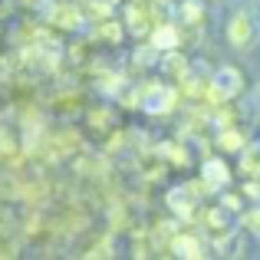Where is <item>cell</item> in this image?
I'll list each match as a JSON object with an SVG mask.
<instances>
[{
  "mask_svg": "<svg viewBox=\"0 0 260 260\" xmlns=\"http://www.w3.org/2000/svg\"><path fill=\"white\" fill-rule=\"evenodd\" d=\"M224 37H228V43L234 46L237 53H247L254 50V43L260 40V23L257 17L250 10H234L228 20V30H224Z\"/></svg>",
  "mask_w": 260,
  "mask_h": 260,
  "instance_id": "6da1fadb",
  "label": "cell"
},
{
  "mask_svg": "<svg viewBox=\"0 0 260 260\" xmlns=\"http://www.w3.org/2000/svg\"><path fill=\"white\" fill-rule=\"evenodd\" d=\"M125 26L132 30V37L148 40V37H152V30H155L152 7H145V0H132V4L125 7Z\"/></svg>",
  "mask_w": 260,
  "mask_h": 260,
  "instance_id": "7a4b0ae2",
  "label": "cell"
},
{
  "mask_svg": "<svg viewBox=\"0 0 260 260\" xmlns=\"http://www.w3.org/2000/svg\"><path fill=\"white\" fill-rule=\"evenodd\" d=\"M168 208H172V214L178 217V221H191L198 211V198L188 191V184H181V188H172L168 191Z\"/></svg>",
  "mask_w": 260,
  "mask_h": 260,
  "instance_id": "3957f363",
  "label": "cell"
},
{
  "mask_svg": "<svg viewBox=\"0 0 260 260\" xmlns=\"http://www.w3.org/2000/svg\"><path fill=\"white\" fill-rule=\"evenodd\" d=\"M46 17H50V23L56 26V30H79V26L86 23V13L73 4H53V10L46 13Z\"/></svg>",
  "mask_w": 260,
  "mask_h": 260,
  "instance_id": "277c9868",
  "label": "cell"
},
{
  "mask_svg": "<svg viewBox=\"0 0 260 260\" xmlns=\"http://www.w3.org/2000/svg\"><path fill=\"white\" fill-rule=\"evenodd\" d=\"M148 43L155 46L158 53H168V50H178V46L184 43V33L178 30L175 23H155V30H152V37H148Z\"/></svg>",
  "mask_w": 260,
  "mask_h": 260,
  "instance_id": "5b68a950",
  "label": "cell"
},
{
  "mask_svg": "<svg viewBox=\"0 0 260 260\" xmlns=\"http://www.w3.org/2000/svg\"><path fill=\"white\" fill-rule=\"evenodd\" d=\"M201 178H204V184L211 188V194H214V191H224L231 184V168L224 165L221 158H208L201 165Z\"/></svg>",
  "mask_w": 260,
  "mask_h": 260,
  "instance_id": "8992f818",
  "label": "cell"
},
{
  "mask_svg": "<svg viewBox=\"0 0 260 260\" xmlns=\"http://www.w3.org/2000/svg\"><path fill=\"white\" fill-rule=\"evenodd\" d=\"M172 254L188 257V260H201V257H208V250H204V244L194 234H175L172 237Z\"/></svg>",
  "mask_w": 260,
  "mask_h": 260,
  "instance_id": "52a82bcc",
  "label": "cell"
},
{
  "mask_svg": "<svg viewBox=\"0 0 260 260\" xmlns=\"http://www.w3.org/2000/svg\"><path fill=\"white\" fill-rule=\"evenodd\" d=\"M244 145H247V132H244V128H237V125L217 128V148H221V152H231V155H237Z\"/></svg>",
  "mask_w": 260,
  "mask_h": 260,
  "instance_id": "ba28073f",
  "label": "cell"
},
{
  "mask_svg": "<svg viewBox=\"0 0 260 260\" xmlns=\"http://www.w3.org/2000/svg\"><path fill=\"white\" fill-rule=\"evenodd\" d=\"M237 172L244 178H260V145H244L237 152Z\"/></svg>",
  "mask_w": 260,
  "mask_h": 260,
  "instance_id": "9c48e42d",
  "label": "cell"
},
{
  "mask_svg": "<svg viewBox=\"0 0 260 260\" xmlns=\"http://www.w3.org/2000/svg\"><path fill=\"white\" fill-rule=\"evenodd\" d=\"M184 26H204V4L201 0H181Z\"/></svg>",
  "mask_w": 260,
  "mask_h": 260,
  "instance_id": "30bf717a",
  "label": "cell"
},
{
  "mask_svg": "<svg viewBox=\"0 0 260 260\" xmlns=\"http://www.w3.org/2000/svg\"><path fill=\"white\" fill-rule=\"evenodd\" d=\"M99 37L106 40V43L115 46V43H122V37H125V26H122L119 20L109 17V20H102V23H99Z\"/></svg>",
  "mask_w": 260,
  "mask_h": 260,
  "instance_id": "8fae6325",
  "label": "cell"
},
{
  "mask_svg": "<svg viewBox=\"0 0 260 260\" xmlns=\"http://www.w3.org/2000/svg\"><path fill=\"white\" fill-rule=\"evenodd\" d=\"M165 70L172 73V76H188V59L181 56V46H178V50H168L165 53Z\"/></svg>",
  "mask_w": 260,
  "mask_h": 260,
  "instance_id": "7c38bea8",
  "label": "cell"
},
{
  "mask_svg": "<svg viewBox=\"0 0 260 260\" xmlns=\"http://www.w3.org/2000/svg\"><path fill=\"white\" fill-rule=\"evenodd\" d=\"M89 125L92 128H109L112 125V112H109V109H92V112H89Z\"/></svg>",
  "mask_w": 260,
  "mask_h": 260,
  "instance_id": "4fadbf2b",
  "label": "cell"
},
{
  "mask_svg": "<svg viewBox=\"0 0 260 260\" xmlns=\"http://www.w3.org/2000/svg\"><path fill=\"white\" fill-rule=\"evenodd\" d=\"M89 7H92V17L99 20V23H102V20H109V17H112V0H92Z\"/></svg>",
  "mask_w": 260,
  "mask_h": 260,
  "instance_id": "5bb4252c",
  "label": "cell"
},
{
  "mask_svg": "<svg viewBox=\"0 0 260 260\" xmlns=\"http://www.w3.org/2000/svg\"><path fill=\"white\" fill-rule=\"evenodd\" d=\"M221 208L231 211V214H241V208H244L241 194H231V191H224V194H221Z\"/></svg>",
  "mask_w": 260,
  "mask_h": 260,
  "instance_id": "9a60e30c",
  "label": "cell"
},
{
  "mask_svg": "<svg viewBox=\"0 0 260 260\" xmlns=\"http://www.w3.org/2000/svg\"><path fill=\"white\" fill-rule=\"evenodd\" d=\"M115 250H112V237H102L99 244H95V250H86L83 257H112Z\"/></svg>",
  "mask_w": 260,
  "mask_h": 260,
  "instance_id": "2e32d148",
  "label": "cell"
},
{
  "mask_svg": "<svg viewBox=\"0 0 260 260\" xmlns=\"http://www.w3.org/2000/svg\"><path fill=\"white\" fill-rule=\"evenodd\" d=\"M241 224H244L247 231H254V234H260V208H250L247 214L241 217Z\"/></svg>",
  "mask_w": 260,
  "mask_h": 260,
  "instance_id": "e0dca14e",
  "label": "cell"
},
{
  "mask_svg": "<svg viewBox=\"0 0 260 260\" xmlns=\"http://www.w3.org/2000/svg\"><path fill=\"white\" fill-rule=\"evenodd\" d=\"M23 4H37V0H23Z\"/></svg>",
  "mask_w": 260,
  "mask_h": 260,
  "instance_id": "ac0fdd59",
  "label": "cell"
}]
</instances>
